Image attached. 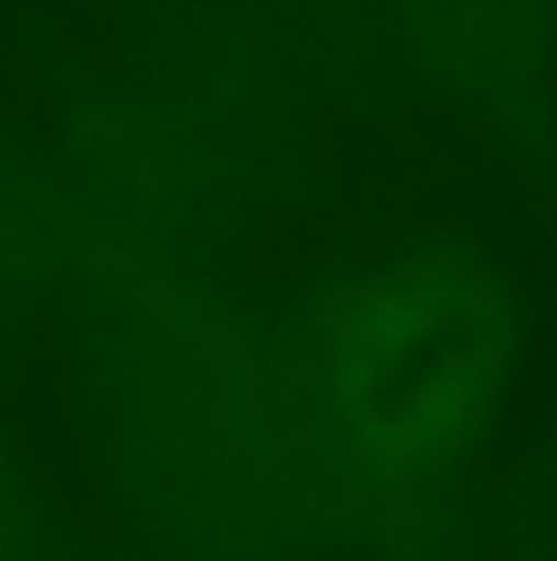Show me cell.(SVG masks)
Segmentation results:
<instances>
[{
	"label": "cell",
	"instance_id": "277c9868",
	"mask_svg": "<svg viewBox=\"0 0 557 561\" xmlns=\"http://www.w3.org/2000/svg\"><path fill=\"white\" fill-rule=\"evenodd\" d=\"M59 272V217L39 178L0 148V316H25Z\"/></svg>",
	"mask_w": 557,
	"mask_h": 561
},
{
	"label": "cell",
	"instance_id": "3957f363",
	"mask_svg": "<svg viewBox=\"0 0 557 561\" xmlns=\"http://www.w3.org/2000/svg\"><path fill=\"white\" fill-rule=\"evenodd\" d=\"M430 69L469 94H519L557 45V0H400Z\"/></svg>",
	"mask_w": 557,
	"mask_h": 561
},
{
	"label": "cell",
	"instance_id": "6da1fadb",
	"mask_svg": "<svg viewBox=\"0 0 557 561\" xmlns=\"http://www.w3.org/2000/svg\"><path fill=\"white\" fill-rule=\"evenodd\" d=\"M89 350L134 497L193 561H282L326 497L321 434L296 365L223 290L163 256L104 262Z\"/></svg>",
	"mask_w": 557,
	"mask_h": 561
},
{
	"label": "cell",
	"instance_id": "5b68a950",
	"mask_svg": "<svg viewBox=\"0 0 557 561\" xmlns=\"http://www.w3.org/2000/svg\"><path fill=\"white\" fill-rule=\"evenodd\" d=\"M0 561H49L45 513L5 448H0Z\"/></svg>",
	"mask_w": 557,
	"mask_h": 561
},
{
	"label": "cell",
	"instance_id": "7a4b0ae2",
	"mask_svg": "<svg viewBox=\"0 0 557 561\" xmlns=\"http://www.w3.org/2000/svg\"><path fill=\"white\" fill-rule=\"evenodd\" d=\"M523 365L513 286L469 242L430 237L361 266L296 359L326 463L351 488H440L493 434Z\"/></svg>",
	"mask_w": 557,
	"mask_h": 561
}]
</instances>
